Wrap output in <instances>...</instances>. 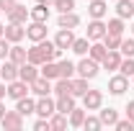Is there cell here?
I'll return each mask as SVG.
<instances>
[{"label": "cell", "mask_w": 134, "mask_h": 131, "mask_svg": "<svg viewBox=\"0 0 134 131\" xmlns=\"http://www.w3.org/2000/svg\"><path fill=\"white\" fill-rule=\"evenodd\" d=\"M23 36H26V28H23V23H10V26L5 28V39H8L10 44H18Z\"/></svg>", "instance_id": "14"}, {"label": "cell", "mask_w": 134, "mask_h": 131, "mask_svg": "<svg viewBox=\"0 0 134 131\" xmlns=\"http://www.w3.org/2000/svg\"><path fill=\"white\" fill-rule=\"evenodd\" d=\"M72 41H75V36H72V28H59V33L54 36V44H57L62 51L70 49V46H72Z\"/></svg>", "instance_id": "13"}, {"label": "cell", "mask_w": 134, "mask_h": 131, "mask_svg": "<svg viewBox=\"0 0 134 131\" xmlns=\"http://www.w3.org/2000/svg\"><path fill=\"white\" fill-rule=\"evenodd\" d=\"M3 116H5V105L0 103V118H3Z\"/></svg>", "instance_id": "44"}, {"label": "cell", "mask_w": 134, "mask_h": 131, "mask_svg": "<svg viewBox=\"0 0 134 131\" xmlns=\"http://www.w3.org/2000/svg\"><path fill=\"white\" fill-rule=\"evenodd\" d=\"M100 62H96V59H90V57H85V59H80L77 64H75V72L80 75V77H85V80H93L96 75H98V69H100Z\"/></svg>", "instance_id": "1"}, {"label": "cell", "mask_w": 134, "mask_h": 131, "mask_svg": "<svg viewBox=\"0 0 134 131\" xmlns=\"http://www.w3.org/2000/svg\"><path fill=\"white\" fill-rule=\"evenodd\" d=\"M100 123L103 126H116V121H119V116H116V111L114 108H108V111H100Z\"/></svg>", "instance_id": "29"}, {"label": "cell", "mask_w": 134, "mask_h": 131, "mask_svg": "<svg viewBox=\"0 0 134 131\" xmlns=\"http://www.w3.org/2000/svg\"><path fill=\"white\" fill-rule=\"evenodd\" d=\"M83 121H85V108H83V111H80V108H72V111H70V126L80 129Z\"/></svg>", "instance_id": "30"}, {"label": "cell", "mask_w": 134, "mask_h": 131, "mask_svg": "<svg viewBox=\"0 0 134 131\" xmlns=\"http://www.w3.org/2000/svg\"><path fill=\"white\" fill-rule=\"evenodd\" d=\"M3 36H5V26H0V39H3Z\"/></svg>", "instance_id": "45"}, {"label": "cell", "mask_w": 134, "mask_h": 131, "mask_svg": "<svg viewBox=\"0 0 134 131\" xmlns=\"http://www.w3.org/2000/svg\"><path fill=\"white\" fill-rule=\"evenodd\" d=\"M106 36V23L100 21V18H93L90 23H88V39L90 41H100Z\"/></svg>", "instance_id": "9"}, {"label": "cell", "mask_w": 134, "mask_h": 131, "mask_svg": "<svg viewBox=\"0 0 134 131\" xmlns=\"http://www.w3.org/2000/svg\"><path fill=\"white\" fill-rule=\"evenodd\" d=\"M121 75L124 77H134V57H126V59H121Z\"/></svg>", "instance_id": "34"}, {"label": "cell", "mask_w": 134, "mask_h": 131, "mask_svg": "<svg viewBox=\"0 0 134 131\" xmlns=\"http://www.w3.org/2000/svg\"><path fill=\"white\" fill-rule=\"evenodd\" d=\"M34 113H39L41 118H52V116L57 113V103L49 98V95H41V98L36 100V111Z\"/></svg>", "instance_id": "3"}, {"label": "cell", "mask_w": 134, "mask_h": 131, "mask_svg": "<svg viewBox=\"0 0 134 131\" xmlns=\"http://www.w3.org/2000/svg\"><path fill=\"white\" fill-rule=\"evenodd\" d=\"M16 111H18V113H23V116L34 113V111H36V100H31L29 95L21 98V100H16Z\"/></svg>", "instance_id": "22"}, {"label": "cell", "mask_w": 134, "mask_h": 131, "mask_svg": "<svg viewBox=\"0 0 134 131\" xmlns=\"http://www.w3.org/2000/svg\"><path fill=\"white\" fill-rule=\"evenodd\" d=\"M52 90L57 93V98H59V95H72V80H67V77H57V85H54Z\"/></svg>", "instance_id": "21"}, {"label": "cell", "mask_w": 134, "mask_h": 131, "mask_svg": "<svg viewBox=\"0 0 134 131\" xmlns=\"http://www.w3.org/2000/svg\"><path fill=\"white\" fill-rule=\"evenodd\" d=\"M88 3H90V5H88L90 18H103V16H106V10H108L106 0H88Z\"/></svg>", "instance_id": "19"}, {"label": "cell", "mask_w": 134, "mask_h": 131, "mask_svg": "<svg viewBox=\"0 0 134 131\" xmlns=\"http://www.w3.org/2000/svg\"><path fill=\"white\" fill-rule=\"evenodd\" d=\"M31 21H49V8L47 3H36V8H31Z\"/></svg>", "instance_id": "24"}, {"label": "cell", "mask_w": 134, "mask_h": 131, "mask_svg": "<svg viewBox=\"0 0 134 131\" xmlns=\"http://www.w3.org/2000/svg\"><path fill=\"white\" fill-rule=\"evenodd\" d=\"M8 59H10V62H16V64H23V62H29V49H23V46H21V41H18V44H10Z\"/></svg>", "instance_id": "11"}, {"label": "cell", "mask_w": 134, "mask_h": 131, "mask_svg": "<svg viewBox=\"0 0 134 131\" xmlns=\"http://www.w3.org/2000/svg\"><path fill=\"white\" fill-rule=\"evenodd\" d=\"M121 59H124V57H121V51H119V49H108L100 64L106 67V69H119V67H121Z\"/></svg>", "instance_id": "12"}, {"label": "cell", "mask_w": 134, "mask_h": 131, "mask_svg": "<svg viewBox=\"0 0 134 131\" xmlns=\"http://www.w3.org/2000/svg\"><path fill=\"white\" fill-rule=\"evenodd\" d=\"M13 5H16V0H0V10H3V13H8Z\"/></svg>", "instance_id": "41"}, {"label": "cell", "mask_w": 134, "mask_h": 131, "mask_svg": "<svg viewBox=\"0 0 134 131\" xmlns=\"http://www.w3.org/2000/svg\"><path fill=\"white\" fill-rule=\"evenodd\" d=\"M39 75H41V72H39V64H34V62H23V64H18V77H21L23 82H29V85H31Z\"/></svg>", "instance_id": "6"}, {"label": "cell", "mask_w": 134, "mask_h": 131, "mask_svg": "<svg viewBox=\"0 0 134 131\" xmlns=\"http://www.w3.org/2000/svg\"><path fill=\"white\" fill-rule=\"evenodd\" d=\"M126 87H129V77H124V75H116V77L108 80V93L111 95H124Z\"/></svg>", "instance_id": "10"}, {"label": "cell", "mask_w": 134, "mask_h": 131, "mask_svg": "<svg viewBox=\"0 0 134 131\" xmlns=\"http://www.w3.org/2000/svg\"><path fill=\"white\" fill-rule=\"evenodd\" d=\"M132 33H134V23H132Z\"/></svg>", "instance_id": "47"}, {"label": "cell", "mask_w": 134, "mask_h": 131, "mask_svg": "<svg viewBox=\"0 0 134 131\" xmlns=\"http://www.w3.org/2000/svg\"><path fill=\"white\" fill-rule=\"evenodd\" d=\"M49 129H54V131H59V129H67V116L57 111V113H54V116L49 118Z\"/></svg>", "instance_id": "28"}, {"label": "cell", "mask_w": 134, "mask_h": 131, "mask_svg": "<svg viewBox=\"0 0 134 131\" xmlns=\"http://www.w3.org/2000/svg\"><path fill=\"white\" fill-rule=\"evenodd\" d=\"M70 49L75 51V54H80V57H83V54H88V49H90V44H88V39H75Z\"/></svg>", "instance_id": "33"}, {"label": "cell", "mask_w": 134, "mask_h": 131, "mask_svg": "<svg viewBox=\"0 0 134 131\" xmlns=\"http://www.w3.org/2000/svg\"><path fill=\"white\" fill-rule=\"evenodd\" d=\"M31 93H34V95H39V98H41V95H49V93H52V85H49V80L39 75V77H36V80L31 82Z\"/></svg>", "instance_id": "16"}, {"label": "cell", "mask_w": 134, "mask_h": 131, "mask_svg": "<svg viewBox=\"0 0 134 131\" xmlns=\"http://www.w3.org/2000/svg\"><path fill=\"white\" fill-rule=\"evenodd\" d=\"M26 18H31V10H29L26 5H21V3H16V5L8 10V21H10V23H26Z\"/></svg>", "instance_id": "7"}, {"label": "cell", "mask_w": 134, "mask_h": 131, "mask_svg": "<svg viewBox=\"0 0 134 131\" xmlns=\"http://www.w3.org/2000/svg\"><path fill=\"white\" fill-rule=\"evenodd\" d=\"M72 108H75V95H59V98H57V111H59V113L67 116Z\"/></svg>", "instance_id": "23"}, {"label": "cell", "mask_w": 134, "mask_h": 131, "mask_svg": "<svg viewBox=\"0 0 134 131\" xmlns=\"http://www.w3.org/2000/svg\"><path fill=\"white\" fill-rule=\"evenodd\" d=\"M85 93H88V80H85V77H77V80H72V95H75V98H77V95L83 98Z\"/></svg>", "instance_id": "31"}, {"label": "cell", "mask_w": 134, "mask_h": 131, "mask_svg": "<svg viewBox=\"0 0 134 131\" xmlns=\"http://www.w3.org/2000/svg\"><path fill=\"white\" fill-rule=\"evenodd\" d=\"M34 129L36 131H49V118H39V121L34 123Z\"/></svg>", "instance_id": "40"}, {"label": "cell", "mask_w": 134, "mask_h": 131, "mask_svg": "<svg viewBox=\"0 0 134 131\" xmlns=\"http://www.w3.org/2000/svg\"><path fill=\"white\" fill-rule=\"evenodd\" d=\"M39 72H41V77H47V80H57V77H59V64H57V59L44 62Z\"/></svg>", "instance_id": "18"}, {"label": "cell", "mask_w": 134, "mask_h": 131, "mask_svg": "<svg viewBox=\"0 0 134 131\" xmlns=\"http://www.w3.org/2000/svg\"><path fill=\"white\" fill-rule=\"evenodd\" d=\"M0 123H3L5 131H18V129H23V113H18V111H5V116L0 118Z\"/></svg>", "instance_id": "2"}, {"label": "cell", "mask_w": 134, "mask_h": 131, "mask_svg": "<svg viewBox=\"0 0 134 131\" xmlns=\"http://www.w3.org/2000/svg\"><path fill=\"white\" fill-rule=\"evenodd\" d=\"M29 90H31V85H29V82H23L21 77L13 80V82H8V98H13V100L26 98V95H29Z\"/></svg>", "instance_id": "4"}, {"label": "cell", "mask_w": 134, "mask_h": 131, "mask_svg": "<svg viewBox=\"0 0 134 131\" xmlns=\"http://www.w3.org/2000/svg\"><path fill=\"white\" fill-rule=\"evenodd\" d=\"M114 3H116V0H114Z\"/></svg>", "instance_id": "49"}, {"label": "cell", "mask_w": 134, "mask_h": 131, "mask_svg": "<svg viewBox=\"0 0 134 131\" xmlns=\"http://www.w3.org/2000/svg\"><path fill=\"white\" fill-rule=\"evenodd\" d=\"M57 23H59V28H77L80 26V16L72 13V10L70 13H59V21Z\"/></svg>", "instance_id": "17"}, {"label": "cell", "mask_w": 134, "mask_h": 131, "mask_svg": "<svg viewBox=\"0 0 134 131\" xmlns=\"http://www.w3.org/2000/svg\"><path fill=\"white\" fill-rule=\"evenodd\" d=\"M0 13H3V10H0Z\"/></svg>", "instance_id": "48"}, {"label": "cell", "mask_w": 134, "mask_h": 131, "mask_svg": "<svg viewBox=\"0 0 134 131\" xmlns=\"http://www.w3.org/2000/svg\"><path fill=\"white\" fill-rule=\"evenodd\" d=\"M0 77H3L5 82L18 80V64L10 62V59H5V64H0Z\"/></svg>", "instance_id": "15"}, {"label": "cell", "mask_w": 134, "mask_h": 131, "mask_svg": "<svg viewBox=\"0 0 134 131\" xmlns=\"http://www.w3.org/2000/svg\"><path fill=\"white\" fill-rule=\"evenodd\" d=\"M8 51H10V41L3 36V39H0V59H5V57H8Z\"/></svg>", "instance_id": "38"}, {"label": "cell", "mask_w": 134, "mask_h": 131, "mask_svg": "<svg viewBox=\"0 0 134 131\" xmlns=\"http://www.w3.org/2000/svg\"><path fill=\"white\" fill-rule=\"evenodd\" d=\"M116 129L119 131H132L134 129V121H129V118H126V121H116Z\"/></svg>", "instance_id": "39"}, {"label": "cell", "mask_w": 134, "mask_h": 131, "mask_svg": "<svg viewBox=\"0 0 134 131\" xmlns=\"http://www.w3.org/2000/svg\"><path fill=\"white\" fill-rule=\"evenodd\" d=\"M57 64H59V77H67V80H72V75H75V64H72L70 59H59Z\"/></svg>", "instance_id": "27"}, {"label": "cell", "mask_w": 134, "mask_h": 131, "mask_svg": "<svg viewBox=\"0 0 134 131\" xmlns=\"http://www.w3.org/2000/svg\"><path fill=\"white\" fill-rule=\"evenodd\" d=\"M119 51H121L124 57H134V39H124L121 46H119Z\"/></svg>", "instance_id": "36"}, {"label": "cell", "mask_w": 134, "mask_h": 131, "mask_svg": "<svg viewBox=\"0 0 134 131\" xmlns=\"http://www.w3.org/2000/svg\"><path fill=\"white\" fill-rule=\"evenodd\" d=\"M100 41L106 44V49H119V46H121V41H124V36H114V33H106V36H103Z\"/></svg>", "instance_id": "32"}, {"label": "cell", "mask_w": 134, "mask_h": 131, "mask_svg": "<svg viewBox=\"0 0 134 131\" xmlns=\"http://www.w3.org/2000/svg\"><path fill=\"white\" fill-rule=\"evenodd\" d=\"M103 123H100V118H96V116H85V121H83V129L85 131H98Z\"/></svg>", "instance_id": "35"}, {"label": "cell", "mask_w": 134, "mask_h": 131, "mask_svg": "<svg viewBox=\"0 0 134 131\" xmlns=\"http://www.w3.org/2000/svg\"><path fill=\"white\" fill-rule=\"evenodd\" d=\"M26 36L31 39L34 44H36V41H44V39H47V23H44V21H31L29 28H26Z\"/></svg>", "instance_id": "5"}, {"label": "cell", "mask_w": 134, "mask_h": 131, "mask_svg": "<svg viewBox=\"0 0 134 131\" xmlns=\"http://www.w3.org/2000/svg\"><path fill=\"white\" fill-rule=\"evenodd\" d=\"M106 44H90V49H88V54H90V59H96V62H103V57H106Z\"/></svg>", "instance_id": "26"}, {"label": "cell", "mask_w": 134, "mask_h": 131, "mask_svg": "<svg viewBox=\"0 0 134 131\" xmlns=\"http://www.w3.org/2000/svg\"><path fill=\"white\" fill-rule=\"evenodd\" d=\"M5 95H8V82L3 80V82H0V100L5 98Z\"/></svg>", "instance_id": "43"}, {"label": "cell", "mask_w": 134, "mask_h": 131, "mask_svg": "<svg viewBox=\"0 0 134 131\" xmlns=\"http://www.w3.org/2000/svg\"><path fill=\"white\" fill-rule=\"evenodd\" d=\"M106 33H114V36H124V18H111L106 23Z\"/></svg>", "instance_id": "25"}, {"label": "cell", "mask_w": 134, "mask_h": 131, "mask_svg": "<svg viewBox=\"0 0 134 131\" xmlns=\"http://www.w3.org/2000/svg\"><path fill=\"white\" fill-rule=\"evenodd\" d=\"M39 3H47V5H49V3H54V0H39Z\"/></svg>", "instance_id": "46"}, {"label": "cell", "mask_w": 134, "mask_h": 131, "mask_svg": "<svg viewBox=\"0 0 134 131\" xmlns=\"http://www.w3.org/2000/svg\"><path fill=\"white\" fill-rule=\"evenodd\" d=\"M100 103H103V93H100V90H88V93L83 95V105H85V111H98Z\"/></svg>", "instance_id": "8"}, {"label": "cell", "mask_w": 134, "mask_h": 131, "mask_svg": "<svg viewBox=\"0 0 134 131\" xmlns=\"http://www.w3.org/2000/svg\"><path fill=\"white\" fill-rule=\"evenodd\" d=\"M126 118L134 121V100H129V105H126Z\"/></svg>", "instance_id": "42"}, {"label": "cell", "mask_w": 134, "mask_h": 131, "mask_svg": "<svg viewBox=\"0 0 134 131\" xmlns=\"http://www.w3.org/2000/svg\"><path fill=\"white\" fill-rule=\"evenodd\" d=\"M116 13L119 18H134V3L132 0H116Z\"/></svg>", "instance_id": "20"}, {"label": "cell", "mask_w": 134, "mask_h": 131, "mask_svg": "<svg viewBox=\"0 0 134 131\" xmlns=\"http://www.w3.org/2000/svg\"><path fill=\"white\" fill-rule=\"evenodd\" d=\"M54 8H57L59 13H70V10L75 8V0H54Z\"/></svg>", "instance_id": "37"}]
</instances>
